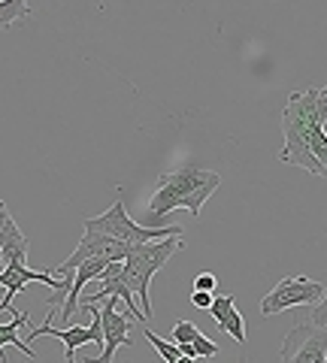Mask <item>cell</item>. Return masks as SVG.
I'll return each mask as SVG.
<instances>
[{
    "label": "cell",
    "instance_id": "19",
    "mask_svg": "<svg viewBox=\"0 0 327 363\" xmlns=\"http://www.w3.org/2000/svg\"><path fill=\"white\" fill-rule=\"evenodd\" d=\"M6 269V260H4V255H0V272H4Z\"/></svg>",
    "mask_w": 327,
    "mask_h": 363
},
{
    "label": "cell",
    "instance_id": "13",
    "mask_svg": "<svg viewBox=\"0 0 327 363\" xmlns=\"http://www.w3.org/2000/svg\"><path fill=\"white\" fill-rule=\"evenodd\" d=\"M143 336L149 339V345L164 357V363H179V357H182V354H179V345L176 342H167V339H161V336L152 330V327H143Z\"/></svg>",
    "mask_w": 327,
    "mask_h": 363
},
{
    "label": "cell",
    "instance_id": "2",
    "mask_svg": "<svg viewBox=\"0 0 327 363\" xmlns=\"http://www.w3.org/2000/svg\"><path fill=\"white\" fill-rule=\"evenodd\" d=\"M218 185H221V176L209 173V169H200V167H185V169H173V173H161L155 194L149 197V203H145V215H149L152 224H157L173 209H188L194 218H200L203 203L216 194Z\"/></svg>",
    "mask_w": 327,
    "mask_h": 363
},
{
    "label": "cell",
    "instance_id": "3",
    "mask_svg": "<svg viewBox=\"0 0 327 363\" xmlns=\"http://www.w3.org/2000/svg\"><path fill=\"white\" fill-rule=\"evenodd\" d=\"M179 248H182V236L173 240H157V242H143L133 245L128 260L121 264V279L131 288L133 297H140V309L143 315L152 321V297H149V285L155 279L157 269H164V264L170 260Z\"/></svg>",
    "mask_w": 327,
    "mask_h": 363
},
{
    "label": "cell",
    "instance_id": "17",
    "mask_svg": "<svg viewBox=\"0 0 327 363\" xmlns=\"http://www.w3.org/2000/svg\"><path fill=\"white\" fill-rule=\"evenodd\" d=\"M309 324H315V327H327V291H324L321 303H315V309H312Z\"/></svg>",
    "mask_w": 327,
    "mask_h": 363
},
{
    "label": "cell",
    "instance_id": "1",
    "mask_svg": "<svg viewBox=\"0 0 327 363\" xmlns=\"http://www.w3.org/2000/svg\"><path fill=\"white\" fill-rule=\"evenodd\" d=\"M327 121V100L321 91L306 88L288 97L285 109H282V133H285V145L279 152L282 164H294L309 169L315 176H327L324 167L315 161L312 155V130Z\"/></svg>",
    "mask_w": 327,
    "mask_h": 363
},
{
    "label": "cell",
    "instance_id": "4",
    "mask_svg": "<svg viewBox=\"0 0 327 363\" xmlns=\"http://www.w3.org/2000/svg\"><path fill=\"white\" fill-rule=\"evenodd\" d=\"M85 230L112 236V240L128 242V245H143V242H157V240H173V236H182L185 227H179V224H170V227H140L137 221H131L125 203L116 200L104 215H97V218H85Z\"/></svg>",
    "mask_w": 327,
    "mask_h": 363
},
{
    "label": "cell",
    "instance_id": "14",
    "mask_svg": "<svg viewBox=\"0 0 327 363\" xmlns=\"http://www.w3.org/2000/svg\"><path fill=\"white\" fill-rule=\"evenodd\" d=\"M18 236H25V233L18 230V224L13 221V215H9V209H6V203L0 200V248L9 245V242H16Z\"/></svg>",
    "mask_w": 327,
    "mask_h": 363
},
{
    "label": "cell",
    "instance_id": "20",
    "mask_svg": "<svg viewBox=\"0 0 327 363\" xmlns=\"http://www.w3.org/2000/svg\"><path fill=\"white\" fill-rule=\"evenodd\" d=\"M179 363H197V360H191V357H179Z\"/></svg>",
    "mask_w": 327,
    "mask_h": 363
},
{
    "label": "cell",
    "instance_id": "15",
    "mask_svg": "<svg viewBox=\"0 0 327 363\" xmlns=\"http://www.w3.org/2000/svg\"><path fill=\"white\" fill-rule=\"evenodd\" d=\"M312 155L327 173V130H324V124H318V128L312 130Z\"/></svg>",
    "mask_w": 327,
    "mask_h": 363
},
{
    "label": "cell",
    "instance_id": "18",
    "mask_svg": "<svg viewBox=\"0 0 327 363\" xmlns=\"http://www.w3.org/2000/svg\"><path fill=\"white\" fill-rule=\"evenodd\" d=\"M212 294H203V291H191V303L197 306V309H203V312H209V306H212Z\"/></svg>",
    "mask_w": 327,
    "mask_h": 363
},
{
    "label": "cell",
    "instance_id": "7",
    "mask_svg": "<svg viewBox=\"0 0 327 363\" xmlns=\"http://www.w3.org/2000/svg\"><path fill=\"white\" fill-rule=\"evenodd\" d=\"M324 285L306 276H285L279 279V285L261 300V315H279L291 309V306H309V303H321L324 297Z\"/></svg>",
    "mask_w": 327,
    "mask_h": 363
},
{
    "label": "cell",
    "instance_id": "6",
    "mask_svg": "<svg viewBox=\"0 0 327 363\" xmlns=\"http://www.w3.org/2000/svg\"><path fill=\"white\" fill-rule=\"evenodd\" d=\"M279 363H327V327L297 321L282 342Z\"/></svg>",
    "mask_w": 327,
    "mask_h": 363
},
{
    "label": "cell",
    "instance_id": "5",
    "mask_svg": "<svg viewBox=\"0 0 327 363\" xmlns=\"http://www.w3.org/2000/svg\"><path fill=\"white\" fill-rule=\"evenodd\" d=\"M128 242H118L112 240V236H104V233H92L85 230L82 240H79L76 252L64 260V264H58L52 269V276H67V272H76L79 267L85 264V260H106V264H125L128 255H131Z\"/></svg>",
    "mask_w": 327,
    "mask_h": 363
},
{
    "label": "cell",
    "instance_id": "8",
    "mask_svg": "<svg viewBox=\"0 0 327 363\" xmlns=\"http://www.w3.org/2000/svg\"><path fill=\"white\" fill-rule=\"evenodd\" d=\"M100 327H104V351L97 357H88L85 363H112V354L118 348L131 345V318L116 309V300L104 303V309H100Z\"/></svg>",
    "mask_w": 327,
    "mask_h": 363
},
{
    "label": "cell",
    "instance_id": "9",
    "mask_svg": "<svg viewBox=\"0 0 327 363\" xmlns=\"http://www.w3.org/2000/svg\"><path fill=\"white\" fill-rule=\"evenodd\" d=\"M100 294H92V297H85V300H79V303H100V300H121L128 306V312L137 318V321H143V324H149V318L143 315V309L137 303H133V294H131V288L125 285V279H121V264H109L104 272H100Z\"/></svg>",
    "mask_w": 327,
    "mask_h": 363
},
{
    "label": "cell",
    "instance_id": "12",
    "mask_svg": "<svg viewBox=\"0 0 327 363\" xmlns=\"http://www.w3.org/2000/svg\"><path fill=\"white\" fill-rule=\"evenodd\" d=\"M28 16H31V4H25V0H0V28L25 21Z\"/></svg>",
    "mask_w": 327,
    "mask_h": 363
},
{
    "label": "cell",
    "instance_id": "16",
    "mask_svg": "<svg viewBox=\"0 0 327 363\" xmlns=\"http://www.w3.org/2000/svg\"><path fill=\"white\" fill-rule=\"evenodd\" d=\"M218 288V279L212 276V272H200V276L194 279V291H203V294H216Z\"/></svg>",
    "mask_w": 327,
    "mask_h": 363
},
{
    "label": "cell",
    "instance_id": "10",
    "mask_svg": "<svg viewBox=\"0 0 327 363\" xmlns=\"http://www.w3.org/2000/svg\"><path fill=\"white\" fill-rule=\"evenodd\" d=\"M209 315H212V321L233 339V342H240V345L245 342V321H243L240 309H236V300L231 297V294H221V297L212 300Z\"/></svg>",
    "mask_w": 327,
    "mask_h": 363
},
{
    "label": "cell",
    "instance_id": "11",
    "mask_svg": "<svg viewBox=\"0 0 327 363\" xmlns=\"http://www.w3.org/2000/svg\"><path fill=\"white\" fill-rule=\"evenodd\" d=\"M25 324H28V315H25V312H13V321H9V324H0V348L16 345L21 354H28V357L37 354V351H33V348L25 342V339H21V333H18Z\"/></svg>",
    "mask_w": 327,
    "mask_h": 363
},
{
    "label": "cell",
    "instance_id": "21",
    "mask_svg": "<svg viewBox=\"0 0 327 363\" xmlns=\"http://www.w3.org/2000/svg\"><path fill=\"white\" fill-rule=\"evenodd\" d=\"M4 363H6V360H4Z\"/></svg>",
    "mask_w": 327,
    "mask_h": 363
}]
</instances>
